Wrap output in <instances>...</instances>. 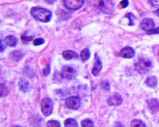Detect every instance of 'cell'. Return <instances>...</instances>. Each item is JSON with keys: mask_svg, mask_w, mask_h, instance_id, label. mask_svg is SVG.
Instances as JSON below:
<instances>
[{"mask_svg": "<svg viewBox=\"0 0 159 127\" xmlns=\"http://www.w3.org/2000/svg\"><path fill=\"white\" fill-rule=\"evenodd\" d=\"M9 93L8 89L6 88L4 84H1V97L7 96Z\"/></svg>", "mask_w": 159, "mask_h": 127, "instance_id": "7402d4cb", "label": "cell"}, {"mask_svg": "<svg viewBox=\"0 0 159 127\" xmlns=\"http://www.w3.org/2000/svg\"><path fill=\"white\" fill-rule=\"evenodd\" d=\"M101 87L102 88L106 90L109 91L110 90V85L109 82L107 81H102L101 84Z\"/></svg>", "mask_w": 159, "mask_h": 127, "instance_id": "4316f807", "label": "cell"}, {"mask_svg": "<svg viewBox=\"0 0 159 127\" xmlns=\"http://www.w3.org/2000/svg\"><path fill=\"white\" fill-rule=\"evenodd\" d=\"M18 86L20 90L24 93L29 92L31 90V86L30 83L24 78L19 80L18 81Z\"/></svg>", "mask_w": 159, "mask_h": 127, "instance_id": "8fae6325", "label": "cell"}, {"mask_svg": "<svg viewBox=\"0 0 159 127\" xmlns=\"http://www.w3.org/2000/svg\"><path fill=\"white\" fill-rule=\"evenodd\" d=\"M47 127H61L60 122L56 120H50L47 122Z\"/></svg>", "mask_w": 159, "mask_h": 127, "instance_id": "cb8c5ba5", "label": "cell"}, {"mask_svg": "<svg viewBox=\"0 0 159 127\" xmlns=\"http://www.w3.org/2000/svg\"><path fill=\"white\" fill-rule=\"evenodd\" d=\"M33 38H34V36H28L26 34H23L21 37V41L22 42L25 44L31 42V41L33 40Z\"/></svg>", "mask_w": 159, "mask_h": 127, "instance_id": "ffe728a7", "label": "cell"}, {"mask_svg": "<svg viewBox=\"0 0 159 127\" xmlns=\"http://www.w3.org/2000/svg\"><path fill=\"white\" fill-rule=\"evenodd\" d=\"M24 54L20 50H15L10 54L9 57L13 61L18 62L22 60L24 57Z\"/></svg>", "mask_w": 159, "mask_h": 127, "instance_id": "9a60e30c", "label": "cell"}, {"mask_svg": "<svg viewBox=\"0 0 159 127\" xmlns=\"http://www.w3.org/2000/svg\"><path fill=\"white\" fill-rule=\"evenodd\" d=\"M61 76L63 78L70 80H73L77 77V71L75 67L66 65L62 68Z\"/></svg>", "mask_w": 159, "mask_h": 127, "instance_id": "3957f363", "label": "cell"}, {"mask_svg": "<svg viewBox=\"0 0 159 127\" xmlns=\"http://www.w3.org/2000/svg\"><path fill=\"white\" fill-rule=\"evenodd\" d=\"M145 83L150 88H154L157 85V79L155 76H151L147 78Z\"/></svg>", "mask_w": 159, "mask_h": 127, "instance_id": "e0dca14e", "label": "cell"}, {"mask_svg": "<svg viewBox=\"0 0 159 127\" xmlns=\"http://www.w3.org/2000/svg\"><path fill=\"white\" fill-rule=\"evenodd\" d=\"M65 127H79V124L76 120L73 118H68L64 122Z\"/></svg>", "mask_w": 159, "mask_h": 127, "instance_id": "d6986e66", "label": "cell"}, {"mask_svg": "<svg viewBox=\"0 0 159 127\" xmlns=\"http://www.w3.org/2000/svg\"><path fill=\"white\" fill-rule=\"evenodd\" d=\"M131 127H146V125L142 120L138 119H134L132 120L131 123Z\"/></svg>", "mask_w": 159, "mask_h": 127, "instance_id": "44dd1931", "label": "cell"}, {"mask_svg": "<svg viewBox=\"0 0 159 127\" xmlns=\"http://www.w3.org/2000/svg\"><path fill=\"white\" fill-rule=\"evenodd\" d=\"M81 58L83 61H86L89 60L91 56L90 50L88 48L84 49L80 53Z\"/></svg>", "mask_w": 159, "mask_h": 127, "instance_id": "ac0fdd59", "label": "cell"}, {"mask_svg": "<svg viewBox=\"0 0 159 127\" xmlns=\"http://www.w3.org/2000/svg\"><path fill=\"white\" fill-rule=\"evenodd\" d=\"M45 1L48 4L52 5V4H54L55 3V2L56 1V0H45Z\"/></svg>", "mask_w": 159, "mask_h": 127, "instance_id": "1f68e13d", "label": "cell"}, {"mask_svg": "<svg viewBox=\"0 0 159 127\" xmlns=\"http://www.w3.org/2000/svg\"><path fill=\"white\" fill-rule=\"evenodd\" d=\"M7 44L5 42L3 41L2 40H1V48H0V51L1 52H3L5 50V49L7 47Z\"/></svg>", "mask_w": 159, "mask_h": 127, "instance_id": "4dcf8cb0", "label": "cell"}, {"mask_svg": "<svg viewBox=\"0 0 159 127\" xmlns=\"http://www.w3.org/2000/svg\"><path fill=\"white\" fill-rule=\"evenodd\" d=\"M41 111L43 116H49L52 115L53 109V103L52 99L45 97L41 101Z\"/></svg>", "mask_w": 159, "mask_h": 127, "instance_id": "5b68a950", "label": "cell"}, {"mask_svg": "<svg viewBox=\"0 0 159 127\" xmlns=\"http://www.w3.org/2000/svg\"><path fill=\"white\" fill-rule=\"evenodd\" d=\"M147 34L148 35H154V34H159V27L157 28H153V29H151L149 31L147 32Z\"/></svg>", "mask_w": 159, "mask_h": 127, "instance_id": "f1b7e54d", "label": "cell"}, {"mask_svg": "<svg viewBox=\"0 0 159 127\" xmlns=\"http://www.w3.org/2000/svg\"><path fill=\"white\" fill-rule=\"evenodd\" d=\"M155 26V23L153 19L150 18H146L141 21L140 27L141 29L144 31H148L153 29Z\"/></svg>", "mask_w": 159, "mask_h": 127, "instance_id": "9c48e42d", "label": "cell"}, {"mask_svg": "<svg viewBox=\"0 0 159 127\" xmlns=\"http://www.w3.org/2000/svg\"><path fill=\"white\" fill-rule=\"evenodd\" d=\"M30 13L35 19L43 23L50 22L52 16V12L49 10L39 7H33L30 10Z\"/></svg>", "mask_w": 159, "mask_h": 127, "instance_id": "6da1fadb", "label": "cell"}, {"mask_svg": "<svg viewBox=\"0 0 159 127\" xmlns=\"http://www.w3.org/2000/svg\"><path fill=\"white\" fill-rule=\"evenodd\" d=\"M135 51L132 48L129 47L123 48L120 53V56L126 59H130L134 56Z\"/></svg>", "mask_w": 159, "mask_h": 127, "instance_id": "7c38bea8", "label": "cell"}, {"mask_svg": "<svg viewBox=\"0 0 159 127\" xmlns=\"http://www.w3.org/2000/svg\"><path fill=\"white\" fill-rule=\"evenodd\" d=\"M98 8L105 14L111 15L114 11V5L111 0H100Z\"/></svg>", "mask_w": 159, "mask_h": 127, "instance_id": "277c9868", "label": "cell"}, {"mask_svg": "<svg viewBox=\"0 0 159 127\" xmlns=\"http://www.w3.org/2000/svg\"><path fill=\"white\" fill-rule=\"evenodd\" d=\"M153 14L157 16H159V9L153 12Z\"/></svg>", "mask_w": 159, "mask_h": 127, "instance_id": "d6a6232c", "label": "cell"}, {"mask_svg": "<svg viewBox=\"0 0 159 127\" xmlns=\"http://www.w3.org/2000/svg\"><path fill=\"white\" fill-rule=\"evenodd\" d=\"M158 56H159V51H158Z\"/></svg>", "mask_w": 159, "mask_h": 127, "instance_id": "836d02e7", "label": "cell"}, {"mask_svg": "<svg viewBox=\"0 0 159 127\" xmlns=\"http://www.w3.org/2000/svg\"><path fill=\"white\" fill-rule=\"evenodd\" d=\"M148 106L152 113L157 112L159 109V102L157 99L152 98L148 101Z\"/></svg>", "mask_w": 159, "mask_h": 127, "instance_id": "4fadbf2b", "label": "cell"}, {"mask_svg": "<svg viewBox=\"0 0 159 127\" xmlns=\"http://www.w3.org/2000/svg\"><path fill=\"white\" fill-rule=\"evenodd\" d=\"M45 43V40L42 38L36 39L33 41V44L35 46H40Z\"/></svg>", "mask_w": 159, "mask_h": 127, "instance_id": "484cf974", "label": "cell"}, {"mask_svg": "<svg viewBox=\"0 0 159 127\" xmlns=\"http://www.w3.org/2000/svg\"><path fill=\"white\" fill-rule=\"evenodd\" d=\"M64 5L68 10L76 11L84 6V0H64Z\"/></svg>", "mask_w": 159, "mask_h": 127, "instance_id": "8992f818", "label": "cell"}, {"mask_svg": "<svg viewBox=\"0 0 159 127\" xmlns=\"http://www.w3.org/2000/svg\"><path fill=\"white\" fill-rule=\"evenodd\" d=\"M65 104L69 109L78 110L81 106L80 98L79 96H70L66 99Z\"/></svg>", "mask_w": 159, "mask_h": 127, "instance_id": "52a82bcc", "label": "cell"}, {"mask_svg": "<svg viewBox=\"0 0 159 127\" xmlns=\"http://www.w3.org/2000/svg\"><path fill=\"white\" fill-rule=\"evenodd\" d=\"M102 69V62L99 59L97 53H96L95 54V63L92 71V74L94 76H97L99 75Z\"/></svg>", "mask_w": 159, "mask_h": 127, "instance_id": "30bf717a", "label": "cell"}, {"mask_svg": "<svg viewBox=\"0 0 159 127\" xmlns=\"http://www.w3.org/2000/svg\"><path fill=\"white\" fill-rule=\"evenodd\" d=\"M62 56L66 60H70L72 59H78L79 57V54L77 52L70 50L63 52Z\"/></svg>", "mask_w": 159, "mask_h": 127, "instance_id": "5bb4252c", "label": "cell"}, {"mask_svg": "<svg viewBox=\"0 0 159 127\" xmlns=\"http://www.w3.org/2000/svg\"><path fill=\"white\" fill-rule=\"evenodd\" d=\"M4 42L10 47H14L17 45V39L14 36H8L5 37Z\"/></svg>", "mask_w": 159, "mask_h": 127, "instance_id": "2e32d148", "label": "cell"}, {"mask_svg": "<svg viewBox=\"0 0 159 127\" xmlns=\"http://www.w3.org/2000/svg\"><path fill=\"white\" fill-rule=\"evenodd\" d=\"M135 70L141 75L148 73L152 68L151 61L147 58H142L139 59L134 64Z\"/></svg>", "mask_w": 159, "mask_h": 127, "instance_id": "7a4b0ae2", "label": "cell"}, {"mask_svg": "<svg viewBox=\"0 0 159 127\" xmlns=\"http://www.w3.org/2000/svg\"><path fill=\"white\" fill-rule=\"evenodd\" d=\"M125 17L128 18L129 20V25L130 26H134V20L135 19V16H134V14L130 12L127 14L125 15Z\"/></svg>", "mask_w": 159, "mask_h": 127, "instance_id": "603a6c76", "label": "cell"}, {"mask_svg": "<svg viewBox=\"0 0 159 127\" xmlns=\"http://www.w3.org/2000/svg\"><path fill=\"white\" fill-rule=\"evenodd\" d=\"M81 126L83 127H94L93 122L90 119H85L83 120L81 122Z\"/></svg>", "mask_w": 159, "mask_h": 127, "instance_id": "d4e9b609", "label": "cell"}, {"mask_svg": "<svg viewBox=\"0 0 159 127\" xmlns=\"http://www.w3.org/2000/svg\"><path fill=\"white\" fill-rule=\"evenodd\" d=\"M123 100L121 95L119 94L115 93L107 100V104L110 106L120 105L122 103Z\"/></svg>", "mask_w": 159, "mask_h": 127, "instance_id": "ba28073f", "label": "cell"}, {"mask_svg": "<svg viewBox=\"0 0 159 127\" xmlns=\"http://www.w3.org/2000/svg\"><path fill=\"white\" fill-rule=\"evenodd\" d=\"M120 5L122 9H125L129 5V1L128 0H122L120 2Z\"/></svg>", "mask_w": 159, "mask_h": 127, "instance_id": "f546056e", "label": "cell"}, {"mask_svg": "<svg viewBox=\"0 0 159 127\" xmlns=\"http://www.w3.org/2000/svg\"><path fill=\"white\" fill-rule=\"evenodd\" d=\"M50 72H51V68L50 66L48 65V66L43 68V75L44 77H46L50 74Z\"/></svg>", "mask_w": 159, "mask_h": 127, "instance_id": "83f0119b", "label": "cell"}]
</instances>
